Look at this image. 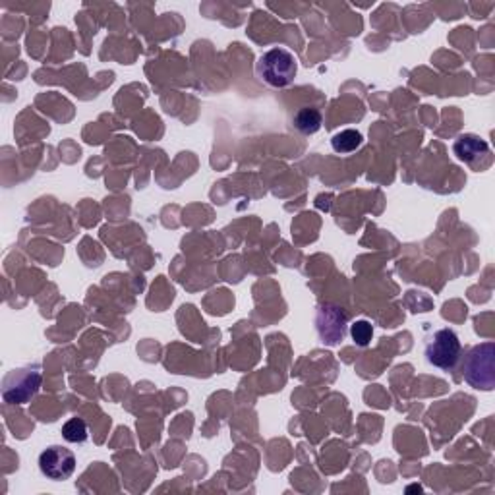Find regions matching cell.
I'll return each instance as SVG.
<instances>
[{"mask_svg":"<svg viewBox=\"0 0 495 495\" xmlns=\"http://www.w3.org/2000/svg\"><path fill=\"white\" fill-rule=\"evenodd\" d=\"M318 333L321 336L323 343L328 344H336L343 341L344 331H346V313L339 306H331V304H325L318 310Z\"/></svg>","mask_w":495,"mask_h":495,"instance_id":"8992f818","label":"cell"},{"mask_svg":"<svg viewBox=\"0 0 495 495\" xmlns=\"http://www.w3.org/2000/svg\"><path fill=\"white\" fill-rule=\"evenodd\" d=\"M462 375L474 389L490 391L495 385V346L483 343L474 346L462 364Z\"/></svg>","mask_w":495,"mask_h":495,"instance_id":"7a4b0ae2","label":"cell"},{"mask_svg":"<svg viewBox=\"0 0 495 495\" xmlns=\"http://www.w3.org/2000/svg\"><path fill=\"white\" fill-rule=\"evenodd\" d=\"M60 434L68 441V444H83V441H88V437H89V429H88V424L76 416V418H70L68 422L62 426Z\"/></svg>","mask_w":495,"mask_h":495,"instance_id":"30bf717a","label":"cell"},{"mask_svg":"<svg viewBox=\"0 0 495 495\" xmlns=\"http://www.w3.org/2000/svg\"><path fill=\"white\" fill-rule=\"evenodd\" d=\"M39 468L49 480H68L76 470V457L62 445H50L39 455Z\"/></svg>","mask_w":495,"mask_h":495,"instance_id":"5b68a950","label":"cell"},{"mask_svg":"<svg viewBox=\"0 0 495 495\" xmlns=\"http://www.w3.org/2000/svg\"><path fill=\"white\" fill-rule=\"evenodd\" d=\"M321 112L318 109H312V107H302L297 114H294V128L298 132L312 135L315 132H320L321 128Z\"/></svg>","mask_w":495,"mask_h":495,"instance_id":"ba28073f","label":"cell"},{"mask_svg":"<svg viewBox=\"0 0 495 495\" xmlns=\"http://www.w3.org/2000/svg\"><path fill=\"white\" fill-rule=\"evenodd\" d=\"M351 335L358 346H367L374 339V325L366 320H360L351 325Z\"/></svg>","mask_w":495,"mask_h":495,"instance_id":"8fae6325","label":"cell"},{"mask_svg":"<svg viewBox=\"0 0 495 495\" xmlns=\"http://www.w3.org/2000/svg\"><path fill=\"white\" fill-rule=\"evenodd\" d=\"M488 143L483 142L480 135H474V134H465V135H459L455 145H452V151L459 157L460 161L465 163H474L476 159H480L482 155L488 153Z\"/></svg>","mask_w":495,"mask_h":495,"instance_id":"52a82bcc","label":"cell"},{"mask_svg":"<svg viewBox=\"0 0 495 495\" xmlns=\"http://www.w3.org/2000/svg\"><path fill=\"white\" fill-rule=\"evenodd\" d=\"M460 358V341L452 329H439L426 343V360L439 370H452Z\"/></svg>","mask_w":495,"mask_h":495,"instance_id":"277c9868","label":"cell"},{"mask_svg":"<svg viewBox=\"0 0 495 495\" xmlns=\"http://www.w3.org/2000/svg\"><path fill=\"white\" fill-rule=\"evenodd\" d=\"M298 73V65L287 49H271L258 60V76L271 88H287Z\"/></svg>","mask_w":495,"mask_h":495,"instance_id":"6da1fadb","label":"cell"},{"mask_svg":"<svg viewBox=\"0 0 495 495\" xmlns=\"http://www.w3.org/2000/svg\"><path fill=\"white\" fill-rule=\"evenodd\" d=\"M364 138H362V134L358 132V130H341V132H336L333 138H331V145H333V150L336 153H341V155H349L352 151H356L358 147L362 145Z\"/></svg>","mask_w":495,"mask_h":495,"instance_id":"9c48e42d","label":"cell"},{"mask_svg":"<svg viewBox=\"0 0 495 495\" xmlns=\"http://www.w3.org/2000/svg\"><path fill=\"white\" fill-rule=\"evenodd\" d=\"M41 387L39 366H27L12 370L4 377L3 397L8 405H24L34 398Z\"/></svg>","mask_w":495,"mask_h":495,"instance_id":"3957f363","label":"cell"}]
</instances>
